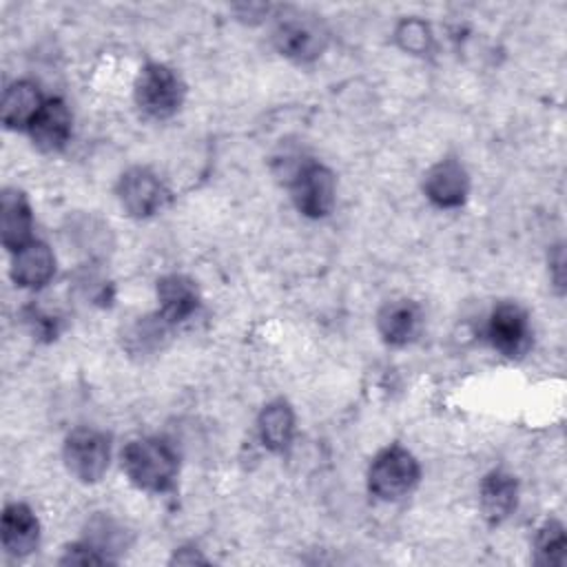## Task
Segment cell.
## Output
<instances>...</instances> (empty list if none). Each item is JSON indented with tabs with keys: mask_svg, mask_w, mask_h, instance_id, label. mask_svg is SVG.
<instances>
[{
	"mask_svg": "<svg viewBox=\"0 0 567 567\" xmlns=\"http://www.w3.org/2000/svg\"><path fill=\"white\" fill-rule=\"evenodd\" d=\"M122 470L135 487L166 492L177 476V456L162 439H135L122 450Z\"/></svg>",
	"mask_w": 567,
	"mask_h": 567,
	"instance_id": "cell-1",
	"label": "cell"
},
{
	"mask_svg": "<svg viewBox=\"0 0 567 567\" xmlns=\"http://www.w3.org/2000/svg\"><path fill=\"white\" fill-rule=\"evenodd\" d=\"M419 483V463L401 445L381 450L368 472V487L383 501H399L408 496Z\"/></svg>",
	"mask_w": 567,
	"mask_h": 567,
	"instance_id": "cell-2",
	"label": "cell"
},
{
	"mask_svg": "<svg viewBox=\"0 0 567 567\" xmlns=\"http://www.w3.org/2000/svg\"><path fill=\"white\" fill-rule=\"evenodd\" d=\"M184 100L179 75L164 64H146L135 80V102L153 120L171 117Z\"/></svg>",
	"mask_w": 567,
	"mask_h": 567,
	"instance_id": "cell-3",
	"label": "cell"
},
{
	"mask_svg": "<svg viewBox=\"0 0 567 567\" xmlns=\"http://www.w3.org/2000/svg\"><path fill=\"white\" fill-rule=\"evenodd\" d=\"M64 465L82 483H97L111 458V441L93 427H78L64 441Z\"/></svg>",
	"mask_w": 567,
	"mask_h": 567,
	"instance_id": "cell-4",
	"label": "cell"
},
{
	"mask_svg": "<svg viewBox=\"0 0 567 567\" xmlns=\"http://www.w3.org/2000/svg\"><path fill=\"white\" fill-rule=\"evenodd\" d=\"M292 202L306 217H326L334 206L337 182L330 168L308 162L301 164L290 182Z\"/></svg>",
	"mask_w": 567,
	"mask_h": 567,
	"instance_id": "cell-5",
	"label": "cell"
},
{
	"mask_svg": "<svg viewBox=\"0 0 567 567\" xmlns=\"http://www.w3.org/2000/svg\"><path fill=\"white\" fill-rule=\"evenodd\" d=\"M275 44L277 49L297 62H308L321 55L328 42V33L321 27L315 16H303V13H292L279 20L275 29Z\"/></svg>",
	"mask_w": 567,
	"mask_h": 567,
	"instance_id": "cell-6",
	"label": "cell"
},
{
	"mask_svg": "<svg viewBox=\"0 0 567 567\" xmlns=\"http://www.w3.org/2000/svg\"><path fill=\"white\" fill-rule=\"evenodd\" d=\"M487 339L503 357H523L532 346V328L525 310L516 303L496 306L487 323Z\"/></svg>",
	"mask_w": 567,
	"mask_h": 567,
	"instance_id": "cell-7",
	"label": "cell"
},
{
	"mask_svg": "<svg viewBox=\"0 0 567 567\" xmlns=\"http://www.w3.org/2000/svg\"><path fill=\"white\" fill-rule=\"evenodd\" d=\"M117 197L122 208L128 215L151 217L164 206L168 193L155 173H151L148 168L135 166L120 177Z\"/></svg>",
	"mask_w": 567,
	"mask_h": 567,
	"instance_id": "cell-8",
	"label": "cell"
},
{
	"mask_svg": "<svg viewBox=\"0 0 567 567\" xmlns=\"http://www.w3.org/2000/svg\"><path fill=\"white\" fill-rule=\"evenodd\" d=\"M71 111L60 97H49L40 106L38 115L29 124V135L31 142L44 151V153H55L62 151L71 137Z\"/></svg>",
	"mask_w": 567,
	"mask_h": 567,
	"instance_id": "cell-9",
	"label": "cell"
},
{
	"mask_svg": "<svg viewBox=\"0 0 567 567\" xmlns=\"http://www.w3.org/2000/svg\"><path fill=\"white\" fill-rule=\"evenodd\" d=\"M423 190L432 204L441 208H456L467 197L470 179L456 159H441L427 171Z\"/></svg>",
	"mask_w": 567,
	"mask_h": 567,
	"instance_id": "cell-10",
	"label": "cell"
},
{
	"mask_svg": "<svg viewBox=\"0 0 567 567\" xmlns=\"http://www.w3.org/2000/svg\"><path fill=\"white\" fill-rule=\"evenodd\" d=\"M2 547L11 556H27L40 543V523L35 514L22 505L11 503L2 512V527H0Z\"/></svg>",
	"mask_w": 567,
	"mask_h": 567,
	"instance_id": "cell-11",
	"label": "cell"
},
{
	"mask_svg": "<svg viewBox=\"0 0 567 567\" xmlns=\"http://www.w3.org/2000/svg\"><path fill=\"white\" fill-rule=\"evenodd\" d=\"M55 272V255L44 241H29L13 252L11 277L20 288H42Z\"/></svg>",
	"mask_w": 567,
	"mask_h": 567,
	"instance_id": "cell-12",
	"label": "cell"
},
{
	"mask_svg": "<svg viewBox=\"0 0 567 567\" xmlns=\"http://www.w3.org/2000/svg\"><path fill=\"white\" fill-rule=\"evenodd\" d=\"M31 228L33 217L24 193H20L18 188H4L0 197V233L4 248L16 252L24 244H29Z\"/></svg>",
	"mask_w": 567,
	"mask_h": 567,
	"instance_id": "cell-13",
	"label": "cell"
},
{
	"mask_svg": "<svg viewBox=\"0 0 567 567\" xmlns=\"http://www.w3.org/2000/svg\"><path fill=\"white\" fill-rule=\"evenodd\" d=\"M157 301L159 315L171 323L186 321L199 306V292L190 277L186 275H166L157 281Z\"/></svg>",
	"mask_w": 567,
	"mask_h": 567,
	"instance_id": "cell-14",
	"label": "cell"
},
{
	"mask_svg": "<svg viewBox=\"0 0 567 567\" xmlns=\"http://www.w3.org/2000/svg\"><path fill=\"white\" fill-rule=\"evenodd\" d=\"M518 501L516 478L507 472L494 470L481 483V509L489 523L505 520Z\"/></svg>",
	"mask_w": 567,
	"mask_h": 567,
	"instance_id": "cell-15",
	"label": "cell"
},
{
	"mask_svg": "<svg viewBox=\"0 0 567 567\" xmlns=\"http://www.w3.org/2000/svg\"><path fill=\"white\" fill-rule=\"evenodd\" d=\"M377 326L381 337L392 343V346H405L408 341H412L419 332L421 326V312L419 308L408 301V299H399V301H390L379 310L377 317Z\"/></svg>",
	"mask_w": 567,
	"mask_h": 567,
	"instance_id": "cell-16",
	"label": "cell"
},
{
	"mask_svg": "<svg viewBox=\"0 0 567 567\" xmlns=\"http://www.w3.org/2000/svg\"><path fill=\"white\" fill-rule=\"evenodd\" d=\"M42 104L44 100L35 84L27 80L13 82L2 95V124L7 128H29Z\"/></svg>",
	"mask_w": 567,
	"mask_h": 567,
	"instance_id": "cell-17",
	"label": "cell"
},
{
	"mask_svg": "<svg viewBox=\"0 0 567 567\" xmlns=\"http://www.w3.org/2000/svg\"><path fill=\"white\" fill-rule=\"evenodd\" d=\"M257 427L261 443L272 452H281L292 441L295 414L286 401H272L261 410Z\"/></svg>",
	"mask_w": 567,
	"mask_h": 567,
	"instance_id": "cell-18",
	"label": "cell"
},
{
	"mask_svg": "<svg viewBox=\"0 0 567 567\" xmlns=\"http://www.w3.org/2000/svg\"><path fill=\"white\" fill-rule=\"evenodd\" d=\"M171 334V323L157 312L142 317L131 326L124 341L131 354H153L155 350L164 348V341Z\"/></svg>",
	"mask_w": 567,
	"mask_h": 567,
	"instance_id": "cell-19",
	"label": "cell"
},
{
	"mask_svg": "<svg viewBox=\"0 0 567 567\" xmlns=\"http://www.w3.org/2000/svg\"><path fill=\"white\" fill-rule=\"evenodd\" d=\"M565 547V527L558 520H547L536 536V560L543 565H563Z\"/></svg>",
	"mask_w": 567,
	"mask_h": 567,
	"instance_id": "cell-20",
	"label": "cell"
},
{
	"mask_svg": "<svg viewBox=\"0 0 567 567\" xmlns=\"http://www.w3.org/2000/svg\"><path fill=\"white\" fill-rule=\"evenodd\" d=\"M396 42L401 44V49L410 51V53H416V55H423L430 51V44H432V35H430V29L425 22L416 20V18H410V20H403L399 27H396Z\"/></svg>",
	"mask_w": 567,
	"mask_h": 567,
	"instance_id": "cell-21",
	"label": "cell"
},
{
	"mask_svg": "<svg viewBox=\"0 0 567 567\" xmlns=\"http://www.w3.org/2000/svg\"><path fill=\"white\" fill-rule=\"evenodd\" d=\"M60 563L62 565H102V563H109V560L95 547H91L84 540V543H75V545L66 547Z\"/></svg>",
	"mask_w": 567,
	"mask_h": 567,
	"instance_id": "cell-22",
	"label": "cell"
},
{
	"mask_svg": "<svg viewBox=\"0 0 567 567\" xmlns=\"http://www.w3.org/2000/svg\"><path fill=\"white\" fill-rule=\"evenodd\" d=\"M27 321L31 323V328H33V332H35L38 337H47V339H51V337H55V334H58L55 317L44 315V312H42V310H38V308H29V310H27Z\"/></svg>",
	"mask_w": 567,
	"mask_h": 567,
	"instance_id": "cell-23",
	"label": "cell"
}]
</instances>
